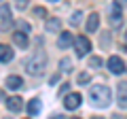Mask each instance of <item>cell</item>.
<instances>
[{"mask_svg": "<svg viewBox=\"0 0 127 119\" xmlns=\"http://www.w3.org/2000/svg\"><path fill=\"white\" fill-rule=\"evenodd\" d=\"M89 98H91V102H93L95 106L104 109V106L110 104V98H112V94H110V89H108L106 85H91V89H89Z\"/></svg>", "mask_w": 127, "mask_h": 119, "instance_id": "obj_1", "label": "cell"}, {"mask_svg": "<svg viewBox=\"0 0 127 119\" xmlns=\"http://www.w3.org/2000/svg\"><path fill=\"white\" fill-rule=\"evenodd\" d=\"M45 66H47V55L42 53V51H36L32 58H28V60H26V72H28V74H32V77L40 74Z\"/></svg>", "mask_w": 127, "mask_h": 119, "instance_id": "obj_2", "label": "cell"}, {"mask_svg": "<svg viewBox=\"0 0 127 119\" xmlns=\"http://www.w3.org/2000/svg\"><path fill=\"white\" fill-rule=\"evenodd\" d=\"M74 49H76V55H78V58H85V55L91 51L89 38H87V36H76V38H74Z\"/></svg>", "mask_w": 127, "mask_h": 119, "instance_id": "obj_3", "label": "cell"}, {"mask_svg": "<svg viewBox=\"0 0 127 119\" xmlns=\"http://www.w3.org/2000/svg\"><path fill=\"white\" fill-rule=\"evenodd\" d=\"M81 102H83V96L81 94H68V96L64 98V106H66V109L68 111H74V109H78V106H81Z\"/></svg>", "mask_w": 127, "mask_h": 119, "instance_id": "obj_4", "label": "cell"}, {"mask_svg": "<svg viewBox=\"0 0 127 119\" xmlns=\"http://www.w3.org/2000/svg\"><path fill=\"white\" fill-rule=\"evenodd\" d=\"M108 68H110V72H114V74L125 72V64H123V60L117 58V55H110L108 58Z\"/></svg>", "mask_w": 127, "mask_h": 119, "instance_id": "obj_5", "label": "cell"}, {"mask_svg": "<svg viewBox=\"0 0 127 119\" xmlns=\"http://www.w3.org/2000/svg\"><path fill=\"white\" fill-rule=\"evenodd\" d=\"M11 9L9 6H0V30H6L11 26Z\"/></svg>", "mask_w": 127, "mask_h": 119, "instance_id": "obj_6", "label": "cell"}, {"mask_svg": "<svg viewBox=\"0 0 127 119\" xmlns=\"http://www.w3.org/2000/svg\"><path fill=\"white\" fill-rule=\"evenodd\" d=\"M70 45H74L72 32H62V34H59V41H57V47H59V49H68Z\"/></svg>", "mask_w": 127, "mask_h": 119, "instance_id": "obj_7", "label": "cell"}, {"mask_svg": "<svg viewBox=\"0 0 127 119\" xmlns=\"http://www.w3.org/2000/svg\"><path fill=\"white\" fill-rule=\"evenodd\" d=\"M6 109H9V111H13V113H19V111L23 109V100H21L19 96L9 98V100H6Z\"/></svg>", "mask_w": 127, "mask_h": 119, "instance_id": "obj_8", "label": "cell"}, {"mask_svg": "<svg viewBox=\"0 0 127 119\" xmlns=\"http://www.w3.org/2000/svg\"><path fill=\"white\" fill-rule=\"evenodd\" d=\"M13 41L17 47H21V49H26L28 47V34L21 32V30H17V32H13Z\"/></svg>", "mask_w": 127, "mask_h": 119, "instance_id": "obj_9", "label": "cell"}, {"mask_svg": "<svg viewBox=\"0 0 127 119\" xmlns=\"http://www.w3.org/2000/svg\"><path fill=\"white\" fill-rule=\"evenodd\" d=\"M119 104L121 109H127V83H119Z\"/></svg>", "mask_w": 127, "mask_h": 119, "instance_id": "obj_10", "label": "cell"}, {"mask_svg": "<svg viewBox=\"0 0 127 119\" xmlns=\"http://www.w3.org/2000/svg\"><path fill=\"white\" fill-rule=\"evenodd\" d=\"M97 28H100V15L91 13L89 19H87V32H95Z\"/></svg>", "mask_w": 127, "mask_h": 119, "instance_id": "obj_11", "label": "cell"}, {"mask_svg": "<svg viewBox=\"0 0 127 119\" xmlns=\"http://www.w3.org/2000/svg\"><path fill=\"white\" fill-rule=\"evenodd\" d=\"M21 85H23L21 77H17V74H11V77H6V87H9V89H19Z\"/></svg>", "mask_w": 127, "mask_h": 119, "instance_id": "obj_12", "label": "cell"}, {"mask_svg": "<svg viewBox=\"0 0 127 119\" xmlns=\"http://www.w3.org/2000/svg\"><path fill=\"white\" fill-rule=\"evenodd\" d=\"M11 60H13V51H11V47L0 45V62L4 64V62H11Z\"/></svg>", "mask_w": 127, "mask_h": 119, "instance_id": "obj_13", "label": "cell"}, {"mask_svg": "<svg viewBox=\"0 0 127 119\" xmlns=\"http://www.w3.org/2000/svg\"><path fill=\"white\" fill-rule=\"evenodd\" d=\"M59 28H62V21H59V17L47 19V30H49V32H59Z\"/></svg>", "mask_w": 127, "mask_h": 119, "instance_id": "obj_14", "label": "cell"}, {"mask_svg": "<svg viewBox=\"0 0 127 119\" xmlns=\"http://www.w3.org/2000/svg\"><path fill=\"white\" fill-rule=\"evenodd\" d=\"M121 6H117V4H112V26L114 28H119L121 26Z\"/></svg>", "mask_w": 127, "mask_h": 119, "instance_id": "obj_15", "label": "cell"}, {"mask_svg": "<svg viewBox=\"0 0 127 119\" xmlns=\"http://www.w3.org/2000/svg\"><path fill=\"white\" fill-rule=\"evenodd\" d=\"M38 111H40V100H38V98H34V100L28 102V113L30 115H36Z\"/></svg>", "mask_w": 127, "mask_h": 119, "instance_id": "obj_16", "label": "cell"}, {"mask_svg": "<svg viewBox=\"0 0 127 119\" xmlns=\"http://www.w3.org/2000/svg\"><path fill=\"white\" fill-rule=\"evenodd\" d=\"M59 66H62V70H64V72H70V70H72V68H70V66H72V62H70L68 58H64Z\"/></svg>", "mask_w": 127, "mask_h": 119, "instance_id": "obj_17", "label": "cell"}, {"mask_svg": "<svg viewBox=\"0 0 127 119\" xmlns=\"http://www.w3.org/2000/svg\"><path fill=\"white\" fill-rule=\"evenodd\" d=\"M89 66H91V68H100V66H102V60L95 55V58H91V60H89Z\"/></svg>", "mask_w": 127, "mask_h": 119, "instance_id": "obj_18", "label": "cell"}, {"mask_svg": "<svg viewBox=\"0 0 127 119\" xmlns=\"http://www.w3.org/2000/svg\"><path fill=\"white\" fill-rule=\"evenodd\" d=\"M78 21H81V13H78V11H76V13H74L72 17H70V23H72V26H76Z\"/></svg>", "mask_w": 127, "mask_h": 119, "instance_id": "obj_19", "label": "cell"}, {"mask_svg": "<svg viewBox=\"0 0 127 119\" xmlns=\"http://www.w3.org/2000/svg\"><path fill=\"white\" fill-rule=\"evenodd\" d=\"M19 28H21V32H30V23L26 21H19Z\"/></svg>", "mask_w": 127, "mask_h": 119, "instance_id": "obj_20", "label": "cell"}, {"mask_svg": "<svg viewBox=\"0 0 127 119\" xmlns=\"http://www.w3.org/2000/svg\"><path fill=\"white\" fill-rule=\"evenodd\" d=\"M34 13H36L38 17H45V15H47V11H45V9H40V6H38V9H34Z\"/></svg>", "mask_w": 127, "mask_h": 119, "instance_id": "obj_21", "label": "cell"}, {"mask_svg": "<svg viewBox=\"0 0 127 119\" xmlns=\"http://www.w3.org/2000/svg\"><path fill=\"white\" fill-rule=\"evenodd\" d=\"M78 81H81V83H87V81H89V74H81V77H78Z\"/></svg>", "mask_w": 127, "mask_h": 119, "instance_id": "obj_22", "label": "cell"}, {"mask_svg": "<svg viewBox=\"0 0 127 119\" xmlns=\"http://www.w3.org/2000/svg\"><path fill=\"white\" fill-rule=\"evenodd\" d=\"M26 4H28V0H17V6H19V9H23Z\"/></svg>", "mask_w": 127, "mask_h": 119, "instance_id": "obj_23", "label": "cell"}, {"mask_svg": "<svg viewBox=\"0 0 127 119\" xmlns=\"http://www.w3.org/2000/svg\"><path fill=\"white\" fill-rule=\"evenodd\" d=\"M125 2H127V0H114V4H117V6H125Z\"/></svg>", "mask_w": 127, "mask_h": 119, "instance_id": "obj_24", "label": "cell"}, {"mask_svg": "<svg viewBox=\"0 0 127 119\" xmlns=\"http://www.w3.org/2000/svg\"><path fill=\"white\" fill-rule=\"evenodd\" d=\"M51 119H66V117H62V115H53Z\"/></svg>", "mask_w": 127, "mask_h": 119, "instance_id": "obj_25", "label": "cell"}, {"mask_svg": "<svg viewBox=\"0 0 127 119\" xmlns=\"http://www.w3.org/2000/svg\"><path fill=\"white\" fill-rule=\"evenodd\" d=\"M91 119H104V117H91Z\"/></svg>", "mask_w": 127, "mask_h": 119, "instance_id": "obj_26", "label": "cell"}, {"mask_svg": "<svg viewBox=\"0 0 127 119\" xmlns=\"http://www.w3.org/2000/svg\"><path fill=\"white\" fill-rule=\"evenodd\" d=\"M125 43H127V34H125Z\"/></svg>", "mask_w": 127, "mask_h": 119, "instance_id": "obj_27", "label": "cell"}, {"mask_svg": "<svg viewBox=\"0 0 127 119\" xmlns=\"http://www.w3.org/2000/svg\"><path fill=\"white\" fill-rule=\"evenodd\" d=\"M51 2H57V0H51Z\"/></svg>", "mask_w": 127, "mask_h": 119, "instance_id": "obj_28", "label": "cell"}]
</instances>
